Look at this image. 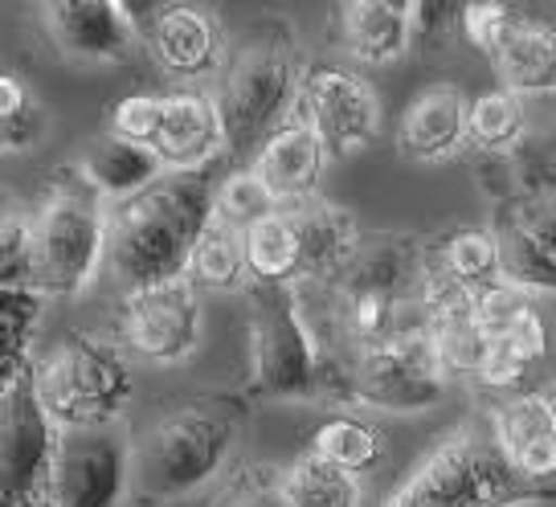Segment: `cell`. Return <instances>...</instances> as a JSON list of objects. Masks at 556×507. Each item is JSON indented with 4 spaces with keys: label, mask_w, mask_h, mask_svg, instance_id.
<instances>
[{
    "label": "cell",
    "mask_w": 556,
    "mask_h": 507,
    "mask_svg": "<svg viewBox=\"0 0 556 507\" xmlns=\"http://www.w3.org/2000/svg\"><path fill=\"white\" fill-rule=\"evenodd\" d=\"M217 217V180L208 173H168L148 193L111 205L106 266L123 295L189 279V258Z\"/></svg>",
    "instance_id": "6da1fadb"
},
{
    "label": "cell",
    "mask_w": 556,
    "mask_h": 507,
    "mask_svg": "<svg viewBox=\"0 0 556 507\" xmlns=\"http://www.w3.org/2000/svg\"><path fill=\"white\" fill-rule=\"evenodd\" d=\"M303 71L295 34L282 21H262L229 46L226 71L213 90L226 119L229 156L250 164L262 143L295 115Z\"/></svg>",
    "instance_id": "7a4b0ae2"
},
{
    "label": "cell",
    "mask_w": 556,
    "mask_h": 507,
    "mask_svg": "<svg viewBox=\"0 0 556 507\" xmlns=\"http://www.w3.org/2000/svg\"><path fill=\"white\" fill-rule=\"evenodd\" d=\"M245 426L242 397H205L168 409L139 438L136 487L148 499H180L213 483Z\"/></svg>",
    "instance_id": "3957f363"
},
{
    "label": "cell",
    "mask_w": 556,
    "mask_h": 507,
    "mask_svg": "<svg viewBox=\"0 0 556 507\" xmlns=\"http://www.w3.org/2000/svg\"><path fill=\"white\" fill-rule=\"evenodd\" d=\"M553 495L528 487L507 467L491 421H463L405 474L384 507H528Z\"/></svg>",
    "instance_id": "277c9868"
},
{
    "label": "cell",
    "mask_w": 556,
    "mask_h": 507,
    "mask_svg": "<svg viewBox=\"0 0 556 507\" xmlns=\"http://www.w3.org/2000/svg\"><path fill=\"white\" fill-rule=\"evenodd\" d=\"M34 381L62 430L115 426L136 393L127 348L99 332L62 335L34 365Z\"/></svg>",
    "instance_id": "5b68a950"
},
{
    "label": "cell",
    "mask_w": 556,
    "mask_h": 507,
    "mask_svg": "<svg viewBox=\"0 0 556 507\" xmlns=\"http://www.w3.org/2000/svg\"><path fill=\"white\" fill-rule=\"evenodd\" d=\"M106 238L111 205L78 176V168L50 176V189L34 213L37 282L46 299L83 295L106 263Z\"/></svg>",
    "instance_id": "8992f818"
},
{
    "label": "cell",
    "mask_w": 556,
    "mask_h": 507,
    "mask_svg": "<svg viewBox=\"0 0 556 507\" xmlns=\"http://www.w3.org/2000/svg\"><path fill=\"white\" fill-rule=\"evenodd\" d=\"M245 368L250 393L270 402H307L331 389V372L299 312L291 287H250L245 291Z\"/></svg>",
    "instance_id": "52a82bcc"
},
{
    "label": "cell",
    "mask_w": 556,
    "mask_h": 507,
    "mask_svg": "<svg viewBox=\"0 0 556 507\" xmlns=\"http://www.w3.org/2000/svg\"><path fill=\"white\" fill-rule=\"evenodd\" d=\"M62 434L34 372L17 385H0V507H53Z\"/></svg>",
    "instance_id": "ba28073f"
},
{
    "label": "cell",
    "mask_w": 556,
    "mask_h": 507,
    "mask_svg": "<svg viewBox=\"0 0 556 507\" xmlns=\"http://www.w3.org/2000/svg\"><path fill=\"white\" fill-rule=\"evenodd\" d=\"M451 372L438 360V348L426 328L389 340L384 348L356 356L344 372L340 397L381 414H426L446 402Z\"/></svg>",
    "instance_id": "9c48e42d"
},
{
    "label": "cell",
    "mask_w": 556,
    "mask_h": 507,
    "mask_svg": "<svg viewBox=\"0 0 556 507\" xmlns=\"http://www.w3.org/2000/svg\"><path fill=\"white\" fill-rule=\"evenodd\" d=\"M463 37L491 62L504 90L520 99L556 94V25L523 17L504 0H479L463 4Z\"/></svg>",
    "instance_id": "30bf717a"
},
{
    "label": "cell",
    "mask_w": 556,
    "mask_h": 507,
    "mask_svg": "<svg viewBox=\"0 0 556 507\" xmlns=\"http://www.w3.org/2000/svg\"><path fill=\"white\" fill-rule=\"evenodd\" d=\"M295 111L319 131L331 160L361 156L381 136V94L348 62H312Z\"/></svg>",
    "instance_id": "8fae6325"
},
{
    "label": "cell",
    "mask_w": 556,
    "mask_h": 507,
    "mask_svg": "<svg viewBox=\"0 0 556 507\" xmlns=\"http://www.w3.org/2000/svg\"><path fill=\"white\" fill-rule=\"evenodd\" d=\"M119 335L123 348L152 365H185L189 356H197L205 335L201 291L189 279H176L123 295Z\"/></svg>",
    "instance_id": "7c38bea8"
},
{
    "label": "cell",
    "mask_w": 556,
    "mask_h": 507,
    "mask_svg": "<svg viewBox=\"0 0 556 507\" xmlns=\"http://www.w3.org/2000/svg\"><path fill=\"white\" fill-rule=\"evenodd\" d=\"M136 483V446L115 426L66 430L53 467V507H123Z\"/></svg>",
    "instance_id": "4fadbf2b"
},
{
    "label": "cell",
    "mask_w": 556,
    "mask_h": 507,
    "mask_svg": "<svg viewBox=\"0 0 556 507\" xmlns=\"http://www.w3.org/2000/svg\"><path fill=\"white\" fill-rule=\"evenodd\" d=\"M421 312L451 381H479L491 356V335L479 324V291L454 279L430 250L421 266Z\"/></svg>",
    "instance_id": "5bb4252c"
},
{
    "label": "cell",
    "mask_w": 556,
    "mask_h": 507,
    "mask_svg": "<svg viewBox=\"0 0 556 507\" xmlns=\"http://www.w3.org/2000/svg\"><path fill=\"white\" fill-rule=\"evenodd\" d=\"M37 17L46 41L78 66L127 62L139 46V21L119 0H53L37 4Z\"/></svg>",
    "instance_id": "9a60e30c"
},
{
    "label": "cell",
    "mask_w": 556,
    "mask_h": 507,
    "mask_svg": "<svg viewBox=\"0 0 556 507\" xmlns=\"http://www.w3.org/2000/svg\"><path fill=\"white\" fill-rule=\"evenodd\" d=\"M143 46L160 71L189 87L222 78L229 58L222 17L201 4H160L143 34Z\"/></svg>",
    "instance_id": "2e32d148"
},
{
    "label": "cell",
    "mask_w": 556,
    "mask_h": 507,
    "mask_svg": "<svg viewBox=\"0 0 556 507\" xmlns=\"http://www.w3.org/2000/svg\"><path fill=\"white\" fill-rule=\"evenodd\" d=\"M168 173H208L213 160L229 156L226 119L217 94L205 87H176L164 94V123L152 148Z\"/></svg>",
    "instance_id": "e0dca14e"
},
{
    "label": "cell",
    "mask_w": 556,
    "mask_h": 507,
    "mask_svg": "<svg viewBox=\"0 0 556 507\" xmlns=\"http://www.w3.org/2000/svg\"><path fill=\"white\" fill-rule=\"evenodd\" d=\"M491 430L504 451L507 467L520 474L528 487L556 499V421L548 414L544 393L504 397L491 409Z\"/></svg>",
    "instance_id": "ac0fdd59"
},
{
    "label": "cell",
    "mask_w": 556,
    "mask_h": 507,
    "mask_svg": "<svg viewBox=\"0 0 556 507\" xmlns=\"http://www.w3.org/2000/svg\"><path fill=\"white\" fill-rule=\"evenodd\" d=\"M470 99L458 83H430L405 103L397 119V152L417 164H442L467 148Z\"/></svg>",
    "instance_id": "d6986e66"
},
{
    "label": "cell",
    "mask_w": 556,
    "mask_h": 507,
    "mask_svg": "<svg viewBox=\"0 0 556 507\" xmlns=\"http://www.w3.org/2000/svg\"><path fill=\"white\" fill-rule=\"evenodd\" d=\"M328 160H331L328 143L319 140V131L295 111L254 152L250 168L258 173L262 185L287 210V205H307V201H315V189H319V180L328 173Z\"/></svg>",
    "instance_id": "ffe728a7"
},
{
    "label": "cell",
    "mask_w": 556,
    "mask_h": 507,
    "mask_svg": "<svg viewBox=\"0 0 556 507\" xmlns=\"http://www.w3.org/2000/svg\"><path fill=\"white\" fill-rule=\"evenodd\" d=\"M336 37L348 62L397 66L414 53V4L409 0H348L336 9Z\"/></svg>",
    "instance_id": "44dd1931"
},
{
    "label": "cell",
    "mask_w": 556,
    "mask_h": 507,
    "mask_svg": "<svg viewBox=\"0 0 556 507\" xmlns=\"http://www.w3.org/2000/svg\"><path fill=\"white\" fill-rule=\"evenodd\" d=\"M74 168H78V176L87 180L94 193L103 197L106 205H119V201L148 193L156 180L168 176V168L160 164L152 148L127 143L119 136H111V131L99 136V140H90Z\"/></svg>",
    "instance_id": "7402d4cb"
},
{
    "label": "cell",
    "mask_w": 556,
    "mask_h": 507,
    "mask_svg": "<svg viewBox=\"0 0 556 507\" xmlns=\"http://www.w3.org/2000/svg\"><path fill=\"white\" fill-rule=\"evenodd\" d=\"M245 263L254 287H303L307 282V254H303V229L299 210H287L262 217L258 226L245 229Z\"/></svg>",
    "instance_id": "603a6c76"
},
{
    "label": "cell",
    "mask_w": 556,
    "mask_h": 507,
    "mask_svg": "<svg viewBox=\"0 0 556 507\" xmlns=\"http://www.w3.org/2000/svg\"><path fill=\"white\" fill-rule=\"evenodd\" d=\"M189 282L197 291H213V295H245L254 279H250V263H245L242 229L213 217L189 258Z\"/></svg>",
    "instance_id": "cb8c5ba5"
},
{
    "label": "cell",
    "mask_w": 556,
    "mask_h": 507,
    "mask_svg": "<svg viewBox=\"0 0 556 507\" xmlns=\"http://www.w3.org/2000/svg\"><path fill=\"white\" fill-rule=\"evenodd\" d=\"M523 136H528V106L520 94L495 87L470 99L467 148H475L483 160H511L523 148Z\"/></svg>",
    "instance_id": "d4e9b609"
},
{
    "label": "cell",
    "mask_w": 556,
    "mask_h": 507,
    "mask_svg": "<svg viewBox=\"0 0 556 507\" xmlns=\"http://www.w3.org/2000/svg\"><path fill=\"white\" fill-rule=\"evenodd\" d=\"M495 238H500V263H504V282L520 287L523 295H556V263L548 250L528 233L516 205L507 201L495 210Z\"/></svg>",
    "instance_id": "484cf974"
},
{
    "label": "cell",
    "mask_w": 556,
    "mask_h": 507,
    "mask_svg": "<svg viewBox=\"0 0 556 507\" xmlns=\"http://www.w3.org/2000/svg\"><path fill=\"white\" fill-rule=\"evenodd\" d=\"M278 495L287 507H361L365 504V491L356 474L340 471L324 462L319 455L303 451V455L278 471Z\"/></svg>",
    "instance_id": "4316f807"
},
{
    "label": "cell",
    "mask_w": 556,
    "mask_h": 507,
    "mask_svg": "<svg viewBox=\"0 0 556 507\" xmlns=\"http://www.w3.org/2000/svg\"><path fill=\"white\" fill-rule=\"evenodd\" d=\"M307 451L361 479V474H372L384 462V434L356 414H331L328 421L315 426Z\"/></svg>",
    "instance_id": "83f0119b"
},
{
    "label": "cell",
    "mask_w": 556,
    "mask_h": 507,
    "mask_svg": "<svg viewBox=\"0 0 556 507\" xmlns=\"http://www.w3.org/2000/svg\"><path fill=\"white\" fill-rule=\"evenodd\" d=\"M438 263L451 270L458 282H467L475 291L504 282V263H500V238L491 226H458L446 238L430 245Z\"/></svg>",
    "instance_id": "f1b7e54d"
},
{
    "label": "cell",
    "mask_w": 556,
    "mask_h": 507,
    "mask_svg": "<svg viewBox=\"0 0 556 507\" xmlns=\"http://www.w3.org/2000/svg\"><path fill=\"white\" fill-rule=\"evenodd\" d=\"M50 136V111L21 74H0V143L9 156L34 152Z\"/></svg>",
    "instance_id": "f546056e"
},
{
    "label": "cell",
    "mask_w": 556,
    "mask_h": 507,
    "mask_svg": "<svg viewBox=\"0 0 556 507\" xmlns=\"http://www.w3.org/2000/svg\"><path fill=\"white\" fill-rule=\"evenodd\" d=\"M278 210H282V205H278L275 193L262 185L258 173H254L250 164H238L233 173H226L217 180V217L229 221L233 229H242V233Z\"/></svg>",
    "instance_id": "4dcf8cb0"
},
{
    "label": "cell",
    "mask_w": 556,
    "mask_h": 507,
    "mask_svg": "<svg viewBox=\"0 0 556 507\" xmlns=\"http://www.w3.org/2000/svg\"><path fill=\"white\" fill-rule=\"evenodd\" d=\"M160 123H164V94H123L119 103L106 111V131L139 148H156Z\"/></svg>",
    "instance_id": "1f68e13d"
},
{
    "label": "cell",
    "mask_w": 556,
    "mask_h": 507,
    "mask_svg": "<svg viewBox=\"0 0 556 507\" xmlns=\"http://www.w3.org/2000/svg\"><path fill=\"white\" fill-rule=\"evenodd\" d=\"M0 282H37L34 213H4L0 226Z\"/></svg>",
    "instance_id": "d6a6232c"
},
{
    "label": "cell",
    "mask_w": 556,
    "mask_h": 507,
    "mask_svg": "<svg viewBox=\"0 0 556 507\" xmlns=\"http://www.w3.org/2000/svg\"><path fill=\"white\" fill-rule=\"evenodd\" d=\"M520 185L523 197H536V201H553L556 205V127H548L540 140L523 148Z\"/></svg>",
    "instance_id": "836d02e7"
},
{
    "label": "cell",
    "mask_w": 556,
    "mask_h": 507,
    "mask_svg": "<svg viewBox=\"0 0 556 507\" xmlns=\"http://www.w3.org/2000/svg\"><path fill=\"white\" fill-rule=\"evenodd\" d=\"M463 34V9L451 4H414V50H438L451 34Z\"/></svg>",
    "instance_id": "e575fe53"
},
{
    "label": "cell",
    "mask_w": 556,
    "mask_h": 507,
    "mask_svg": "<svg viewBox=\"0 0 556 507\" xmlns=\"http://www.w3.org/2000/svg\"><path fill=\"white\" fill-rule=\"evenodd\" d=\"M544 402H548V414H553V421H556V381L544 389Z\"/></svg>",
    "instance_id": "d590c367"
}]
</instances>
